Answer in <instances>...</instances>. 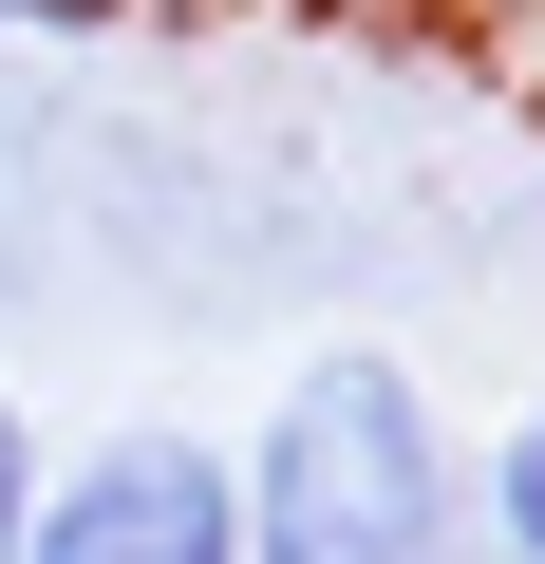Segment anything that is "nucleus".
Returning <instances> with one entry per match:
<instances>
[{"instance_id":"f03ea898","label":"nucleus","mask_w":545,"mask_h":564,"mask_svg":"<svg viewBox=\"0 0 545 564\" xmlns=\"http://www.w3.org/2000/svg\"><path fill=\"white\" fill-rule=\"evenodd\" d=\"M20 564H244L226 452H207V433H113V452L39 470V527H20Z\"/></svg>"},{"instance_id":"f257e3e1","label":"nucleus","mask_w":545,"mask_h":564,"mask_svg":"<svg viewBox=\"0 0 545 564\" xmlns=\"http://www.w3.org/2000/svg\"><path fill=\"white\" fill-rule=\"evenodd\" d=\"M244 564H451V433L395 358H302L263 452H226Z\"/></svg>"},{"instance_id":"7ed1b4c3","label":"nucleus","mask_w":545,"mask_h":564,"mask_svg":"<svg viewBox=\"0 0 545 564\" xmlns=\"http://www.w3.org/2000/svg\"><path fill=\"white\" fill-rule=\"evenodd\" d=\"M489 545L508 564H545V395L508 414V452H489Z\"/></svg>"},{"instance_id":"20e7f679","label":"nucleus","mask_w":545,"mask_h":564,"mask_svg":"<svg viewBox=\"0 0 545 564\" xmlns=\"http://www.w3.org/2000/svg\"><path fill=\"white\" fill-rule=\"evenodd\" d=\"M20 527H39V433H20V395H0V564H20Z\"/></svg>"}]
</instances>
